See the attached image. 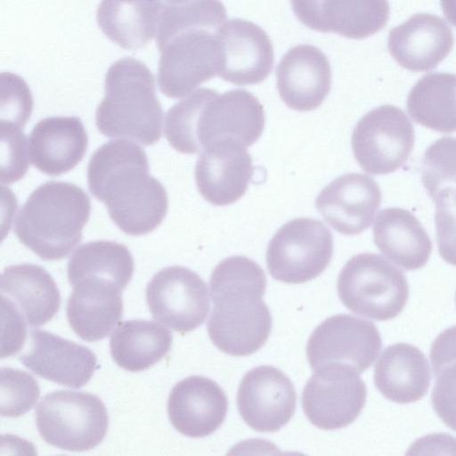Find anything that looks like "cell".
<instances>
[{
    "label": "cell",
    "mask_w": 456,
    "mask_h": 456,
    "mask_svg": "<svg viewBox=\"0 0 456 456\" xmlns=\"http://www.w3.org/2000/svg\"><path fill=\"white\" fill-rule=\"evenodd\" d=\"M225 21L226 10L219 0H191L162 12L156 42L163 94L182 98L217 75L222 61L219 31Z\"/></svg>",
    "instance_id": "1"
},
{
    "label": "cell",
    "mask_w": 456,
    "mask_h": 456,
    "mask_svg": "<svg viewBox=\"0 0 456 456\" xmlns=\"http://www.w3.org/2000/svg\"><path fill=\"white\" fill-rule=\"evenodd\" d=\"M87 183L92 195L103 202L110 219L126 234L155 230L166 216L167 193L149 173L145 151L126 140L103 143L91 156Z\"/></svg>",
    "instance_id": "2"
},
{
    "label": "cell",
    "mask_w": 456,
    "mask_h": 456,
    "mask_svg": "<svg viewBox=\"0 0 456 456\" xmlns=\"http://www.w3.org/2000/svg\"><path fill=\"white\" fill-rule=\"evenodd\" d=\"M209 285L213 309L207 328L212 343L233 356L256 352L272 330V316L263 301V269L248 257L229 256L215 267Z\"/></svg>",
    "instance_id": "3"
},
{
    "label": "cell",
    "mask_w": 456,
    "mask_h": 456,
    "mask_svg": "<svg viewBox=\"0 0 456 456\" xmlns=\"http://www.w3.org/2000/svg\"><path fill=\"white\" fill-rule=\"evenodd\" d=\"M265 128V110L244 89L222 94L200 88L168 109L165 136L182 153H200L215 142L232 139L245 147L255 143Z\"/></svg>",
    "instance_id": "4"
},
{
    "label": "cell",
    "mask_w": 456,
    "mask_h": 456,
    "mask_svg": "<svg viewBox=\"0 0 456 456\" xmlns=\"http://www.w3.org/2000/svg\"><path fill=\"white\" fill-rule=\"evenodd\" d=\"M90 212V199L80 187L46 182L34 190L20 208L14 233L43 260H60L81 241Z\"/></svg>",
    "instance_id": "5"
},
{
    "label": "cell",
    "mask_w": 456,
    "mask_h": 456,
    "mask_svg": "<svg viewBox=\"0 0 456 456\" xmlns=\"http://www.w3.org/2000/svg\"><path fill=\"white\" fill-rule=\"evenodd\" d=\"M105 95L95 123L105 136L127 138L152 145L161 136L163 110L151 71L139 60L122 58L108 69Z\"/></svg>",
    "instance_id": "6"
},
{
    "label": "cell",
    "mask_w": 456,
    "mask_h": 456,
    "mask_svg": "<svg viewBox=\"0 0 456 456\" xmlns=\"http://www.w3.org/2000/svg\"><path fill=\"white\" fill-rule=\"evenodd\" d=\"M337 289L347 309L376 321L396 317L409 297L403 273L374 253L351 257L338 275Z\"/></svg>",
    "instance_id": "7"
},
{
    "label": "cell",
    "mask_w": 456,
    "mask_h": 456,
    "mask_svg": "<svg viewBox=\"0 0 456 456\" xmlns=\"http://www.w3.org/2000/svg\"><path fill=\"white\" fill-rule=\"evenodd\" d=\"M36 425L49 444L70 452L96 447L106 436L109 416L96 395L71 390L45 395L36 408Z\"/></svg>",
    "instance_id": "8"
},
{
    "label": "cell",
    "mask_w": 456,
    "mask_h": 456,
    "mask_svg": "<svg viewBox=\"0 0 456 456\" xmlns=\"http://www.w3.org/2000/svg\"><path fill=\"white\" fill-rule=\"evenodd\" d=\"M333 255V237L320 220L307 217L284 224L270 240L266 264L271 276L290 284L319 276Z\"/></svg>",
    "instance_id": "9"
},
{
    "label": "cell",
    "mask_w": 456,
    "mask_h": 456,
    "mask_svg": "<svg viewBox=\"0 0 456 456\" xmlns=\"http://www.w3.org/2000/svg\"><path fill=\"white\" fill-rule=\"evenodd\" d=\"M414 129L407 115L394 105H382L363 115L352 134L354 159L365 172L387 175L409 159Z\"/></svg>",
    "instance_id": "10"
},
{
    "label": "cell",
    "mask_w": 456,
    "mask_h": 456,
    "mask_svg": "<svg viewBox=\"0 0 456 456\" xmlns=\"http://www.w3.org/2000/svg\"><path fill=\"white\" fill-rule=\"evenodd\" d=\"M367 390L359 372L343 363L314 370L302 393V408L308 420L324 430L346 428L359 416Z\"/></svg>",
    "instance_id": "11"
},
{
    "label": "cell",
    "mask_w": 456,
    "mask_h": 456,
    "mask_svg": "<svg viewBox=\"0 0 456 456\" xmlns=\"http://www.w3.org/2000/svg\"><path fill=\"white\" fill-rule=\"evenodd\" d=\"M146 301L156 321L184 334L200 326L209 311L207 284L191 269L163 268L148 282Z\"/></svg>",
    "instance_id": "12"
},
{
    "label": "cell",
    "mask_w": 456,
    "mask_h": 456,
    "mask_svg": "<svg viewBox=\"0 0 456 456\" xmlns=\"http://www.w3.org/2000/svg\"><path fill=\"white\" fill-rule=\"evenodd\" d=\"M382 341L376 326L366 320L337 314L315 328L306 345L313 370L329 363H343L359 373L370 367L380 352Z\"/></svg>",
    "instance_id": "13"
},
{
    "label": "cell",
    "mask_w": 456,
    "mask_h": 456,
    "mask_svg": "<svg viewBox=\"0 0 456 456\" xmlns=\"http://www.w3.org/2000/svg\"><path fill=\"white\" fill-rule=\"evenodd\" d=\"M297 393L281 370L262 365L248 370L237 393V407L245 423L257 432H276L292 418Z\"/></svg>",
    "instance_id": "14"
},
{
    "label": "cell",
    "mask_w": 456,
    "mask_h": 456,
    "mask_svg": "<svg viewBox=\"0 0 456 456\" xmlns=\"http://www.w3.org/2000/svg\"><path fill=\"white\" fill-rule=\"evenodd\" d=\"M296 17L307 28L363 39L383 28L389 19L388 0H290Z\"/></svg>",
    "instance_id": "15"
},
{
    "label": "cell",
    "mask_w": 456,
    "mask_h": 456,
    "mask_svg": "<svg viewBox=\"0 0 456 456\" xmlns=\"http://www.w3.org/2000/svg\"><path fill=\"white\" fill-rule=\"evenodd\" d=\"M253 175L252 158L246 147L232 139L213 142L204 149L195 167L200 195L215 206H227L246 192Z\"/></svg>",
    "instance_id": "16"
},
{
    "label": "cell",
    "mask_w": 456,
    "mask_h": 456,
    "mask_svg": "<svg viewBox=\"0 0 456 456\" xmlns=\"http://www.w3.org/2000/svg\"><path fill=\"white\" fill-rule=\"evenodd\" d=\"M380 203L379 184L360 173L337 177L315 199L323 219L344 235H356L369 228Z\"/></svg>",
    "instance_id": "17"
},
{
    "label": "cell",
    "mask_w": 456,
    "mask_h": 456,
    "mask_svg": "<svg viewBox=\"0 0 456 456\" xmlns=\"http://www.w3.org/2000/svg\"><path fill=\"white\" fill-rule=\"evenodd\" d=\"M222 61L217 75L237 86L264 81L273 66V49L267 34L241 19L226 20L219 31Z\"/></svg>",
    "instance_id": "18"
},
{
    "label": "cell",
    "mask_w": 456,
    "mask_h": 456,
    "mask_svg": "<svg viewBox=\"0 0 456 456\" xmlns=\"http://www.w3.org/2000/svg\"><path fill=\"white\" fill-rule=\"evenodd\" d=\"M228 400L221 387L203 376H190L175 385L167 400V414L182 435L199 438L211 435L224 423Z\"/></svg>",
    "instance_id": "19"
},
{
    "label": "cell",
    "mask_w": 456,
    "mask_h": 456,
    "mask_svg": "<svg viewBox=\"0 0 456 456\" xmlns=\"http://www.w3.org/2000/svg\"><path fill=\"white\" fill-rule=\"evenodd\" d=\"M20 361L37 376L73 388L85 386L97 368L88 347L41 330L30 331L29 348Z\"/></svg>",
    "instance_id": "20"
},
{
    "label": "cell",
    "mask_w": 456,
    "mask_h": 456,
    "mask_svg": "<svg viewBox=\"0 0 456 456\" xmlns=\"http://www.w3.org/2000/svg\"><path fill=\"white\" fill-rule=\"evenodd\" d=\"M276 77L282 102L298 111L318 108L331 87L329 60L319 48L310 45L289 49L278 64Z\"/></svg>",
    "instance_id": "21"
},
{
    "label": "cell",
    "mask_w": 456,
    "mask_h": 456,
    "mask_svg": "<svg viewBox=\"0 0 456 456\" xmlns=\"http://www.w3.org/2000/svg\"><path fill=\"white\" fill-rule=\"evenodd\" d=\"M454 37L439 16L416 13L388 34L387 48L403 68L413 72L436 68L452 51Z\"/></svg>",
    "instance_id": "22"
},
{
    "label": "cell",
    "mask_w": 456,
    "mask_h": 456,
    "mask_svg": "<svg viewBox=\"0 0 456 456\" xmlns=\"http://www.w3.org/2000/svg\"><path fill=\"white\" fill-rule=\"evenodd\" d=\"M87 143V133L78 117H49L33 127L28 138V157L40 172L60 175L82 160Z\"/></svg>",
    "instance_id": "23"
},
{
    "label": "cell",
    "mask_w": 456,
    "mask_h": 456,
    "mask_svg": "<svg viewBox=\"0 0 456 456\" xmlns=\"http://www.w3.org/2000/svg\"><path fill=\"white\" fill-rule=\"evenodd\" d=\"M72 287L66 306L71 329L86 341L105 338L122 318V289L110 281L94 278Z\"/></svg>",
    "instance_id": "24"
},
{
    "label": "cell",
    "mask_w": 456,
    "mask_h": 456,
    "mask_svg": "<svg viewBox=\"0 0 456 456\" xmlns=\"http://www.w3.org/2000/svg\"><path fill=\"white\" fill-rule=\"evenodd\" d=\"M191 0H102L97 22L109 39L127 50L145 46L157 32L162 12Z\"/></svg>",
    "instance_id": "25"
},
{
    "label": "cell",
    "mask_w": 456,
    "mask_h": 456,
    "mask_svg": "<svg viewBox=\"0 0 456 456\" xmlns=\"http://www.w3.org/2000/svg\"><path fill=\"white\" fill-rule=\"evenodd\" d=\"M1 297L10 300L26 322L38 327L52 320L61 295L49 273L40 265L20 264L4 268L0 276Z\"/></svg>",
    "instance_id": "26"
},
{
    "label": "cell",
    "mask_w": 456,
    "mask_h": 456,
    "mask_svg": "<svg viewBox=\"0 0 456 456\" xmlns=\"http://www.w3.org/2000/svg\"><path fill=\"white\" fill-rule=\"evenodd\" d=\"M373 241L379 251L406 271L422 268L429 259L432 242L426 230L409 210L382 209L376 216Z\"/></svg>",
    "instance_id": "27"
},
{
    "label": "cell",
    "mask_w": 456,
    "mask_h": 456,
    "mask_svg": "<svg viewBox=\"0 0 456 456\" xmlns=\"http://www.w3.org/2000/svg\"><path fill=\"white\" fill-rule=\"evenodd\" d=\"M431 375L425 354L415 346L396 343L387 346L374 368V383L388 400L410 403L428 392Z\"/></svg>",
    "instance_id": "28"
},
{
    "label": "cell",
    "mask_w": 456,
    "mask_h": 456,
    "mask_svg": "<svg viewBox=\"0 0 456 456\" xmlns=\"http://www.w3.org/2000/svg\"><path fill=\"white\" fill-rule=\"evenodd\" d=\"M172 341V333L164 326L147 320H130L120 322L112 332L110 351L119 367L137 372L164 358Z\"/></svg>",
    "instance_id": "29"
},
{
    "label": "cell",
    "mask_w": 456,
    "mask_h": 456,
    "mask_svg": "<svg viewBox=\"0 0 456 456\" xmlns=\"http://www.w3.org/2000/svg\"><path fill=\"white\" fill-rule=\"evenodd\" d=\"M411 118L440 133L456 131V74L434 72L422 77L407 97Z\"/></svg>",
    "instance_id": "30"
},
{
    "label": "cell",
    "mask_w": 456,
    "mask_h": 456,
    "mask_svg": "<svg viewBox=\"0 0 456 456\" xmlns=\"http://www.w3.org/2000/svg\"><path fill=\"white\" fill-rule=\"evenodd\" d=\"M134 273V259L121 243L95 240L78 247L68 262V279L71 286L88 279L107 280L124 289Z\"/></svg>",
    "instance_id": "31"
},
{
    "label": "cell",
    "mask_w": 456,
    "mask_h": 456,
    "mask_svg": "<svg viewBox=\"0 0 456 456\" xmlns=\"http://www.w3.org/2000/svg\"><path fill=\"white\" fill-rule=\"evenodd\" d=\"M421 181L433 200L444 191H456L455 137L440 138L426 150Z\"/></svg>",
    "instance_id": "32"
},
{
    "label": "cell",
    "mask_w": 456,
    "mask_h": 456,
    "mask_svg": "<svg viewBox=\"0 0 456 456\" xmlns=\"http://www.w3.org/2000/svg\"><path fill=\"white\" fill-rule=\"evenodd\" d=\"M0 406L4 417L16 418L28 411L40 395L37 379L23 370L2 368Z\"/></svg>",
    "instance_id": "33"
},
{
    "label": "cell",
    "mask_w": 456,
    "mask_h": 456,
    "mask_svg": "<svg viewBox=\"0 0 456 456\" xmlns=\"http://www.w3.org/2000/svg\"><path fill=\"white\" fill-rule=\"evenodd\" d=\"M1 181L12 183L22 178L28 168V142L22 128L1 123Z\"/></svg>",
    "instance_id": "34"
},
{
    "label": "cell",
    "mask_w": 456,
    "mask_h": 456,
    "mask_svg": "<svg viewBox=\"0 0 456 456\" xmlns=\"http://www.w3.org/2000/svg\"><path fill=\"white\" fill-rule=\"evenodd\" d=\"M33 109L32 96L27 84L18 76L2 74L1 123L24 127Z\"/></svg>",
    "instance_id": "35"
},
{
    "label": "cell",
    "mask_w": 456,
    "mask_h": 456,
    "mask_svg": "<svg viewBox=\"0 0 456 456\" xmlns=\"http://www.w3.org/2000/svg\"><path fill=\"white\" fill-rule=\"evenodd\" d=\"M434 201L438 252L445 262L456 265V191H444Z\"/></svg>",
    "instance_id": "36"
},
{
    "label": "cell",
    "mask_w": 456,
    "mask_h": 456,
    "mask_svg": "<svg viewBox=\"0 0 456 456\" xmlns=\"http://www.w3.org/2000/svg\"><path fill=\"white\" fill-rule=\"evenodd\" d=\"M436 382L431 403L443 422L456 431V359L432 367Z\"/></svg>",
    "instance_id": "37"
},
{
    "label": "cell",
    "mask_w": 456,
    "mask_h": 456,
    "mask_svg": "<svg viewBox=\"0 0 456 456\" xmlns=\"http://www.w3.org/2000/svg\"><path fill=\"white\" fill-rule=\"evenodd\" d=\"M443 12L447 20L456 27V0H440Z\"/></svg>",
    "instance_id": "38"
}]
</instances>
